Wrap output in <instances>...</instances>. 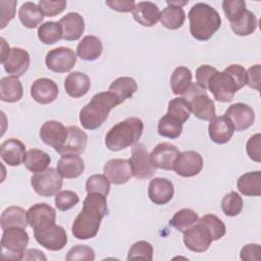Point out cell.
Masks as SVG:
<instances>
[{"mask_svg":"<svg viewBox=\"0 0 261 261\" xmlns=\"http://www.w3.org/2000/svg\"><path fill=\"white\" fill-rule=\"evenodd\" d=\"M88 136L75 125L67 126V138L64 146L58 152L61 156L65 154H81L86 150Z\"/></svg>","mask_w":261,"mask_h":261,"instance_id":"cell-24","label":"cell"},{"mask_svg":"<svg viewBox=\"0 0 261 261\" xmlns=\"http://www.w3.org/2000/svg\"><path fill=\"white\" fill-rule=\"evenodd\" d=\"M0 223L2 230L15 226L25 228L29 225L28 211L19 206H10L2 212Z\"/></svg>","mask_w":261,"mask_h":261,"instance_id":"cell-30","label":"cell"},{"mask_svg":"<svg viewBox=\"0 0 261 261\" xmlns=\"http://www.w3.org/2000/svg\"><path fill=\"white\" fill-rule=\"evenodd\" d=\"M40 138L48 146L59 152L67 138V127L56 120H48L40 128Z\"/></svg>","mask_w":261,"mask_h":261,"instance_id":"cell-12","label":"cell"},{"mask_svg":"<svg viewBox=\"0 0 261 261\" xmlns=\"http://www.w3.org/2000/svg\"><path fill=\"white\" fill-rule=\"evenodd\" d=\"M190 33L198 41H208L221 25L219 13L209 4L199 2L188 13Z\"/></svg>","mask_w":261,"mask_h":261,"instance_id":"cell-4","label":"cell"},{"mask_svg":"<svg viewBox=\"0 0 261 261\" xmlns=\"http://www.w3.org/2000/svg\"><path fill=\"white\" fill-rule=\"evenodd\" d=\"M129 260L141 259L151 261L153 259V247L147 241H138L132 245L128 250L127 258Z\"/></svg>","mask_w":261,"mask_h":261,"instance_id":"cell-45","label":"cell"},{"mask_svg":"<svg viewBox=\"0 0 261 261\" xmlns=\"http://www.w3.org/2000/svg\"><path fill=\"white\" fill-rule=\"evenodd\" d=\"M29 234L23 227H9L3 230L1 238V257L21 260L29 245Z\"/></svg>","mask_w":261,"mask_h":261,"instance_id":"cell-6","label":"cell"},{"mask_svg":"<svg viewBox=\"0 0 261 261\" xmlns=\"http://www.w3.org/2000/svg\"><path fill=\"white\" fill-rule=\"evenodd\" d=\"M59 90L56 83L50 79L36 80L31 87L32 98L40 104H50L58 96Z\"/></svg>","mask_w":261,"mask_h":261,"instance_id":"cell-20","label":"cell"},{"mask_svg":"<svg viewBox=\"0 0 261 261\" xmlns=\"http://www.w3.org/2000/svg\"><path fill=\"white\" fill-rule=\"evenodd\" d=\"M91 87L90 77L81 71H72L68 73L64 81V89L68 96L72 98H81L86 95Z\"/></svg>","mask_w":261,"mask_h":261,"instance_id":"cell-27","label":"cell"},{"mask_svg":"<svg viewBox=\"0 0 261 261\" xmlns=\"http://www.w3.org/2000/svg\"><path fill=\"white\" fill-rule=\"evenodd\" d=\"M86 192L99 193L107 197L110 192V181L104 174H93L86 181Z\"/></svg>","mask_w":261,"mask_h":261,"instance_id":"cell-46","label":"cell"},{"mask_svg":"<svg viewBox=\"0 0 261 261\" xmlns=\"http://www.w3.org/2000/svg\"><path fill=\"white\" fill-rule=\"evenodd\" d=\"M108 91L113 93L122 103L126 99L132 98V96L138 91V84L130 76H120L110 84Z\"/></svg>","mask_w":261,"mask_h":261,"instance_id":"cell-36","label":"cell"},{"mask_svg":"<svg viewBox=\"0 0 261 261\" xmlns=\"http://www.w3.org/2000/svg\"><path fill=\"white\" fill-rule=\"evenodd\" d=\"M247 85V70L240 64H230L223 71L216 70L208 81L207 90L218 102L227 103Z\"/></svg>","mask_w":261,"mask_h":261,"instance_id":"cell-2","label":"cell"},{"mask_svg":"<svg viewBox=\"0 0 261 261\" xmlns=\"http://www.w3.org/2000/svg\"><path fill=\"white\" fill-rule=\"evenodd\" d=\"M54 201H55V206L58 210L66 211L74 207L79 203L80 198L75 192L65 190L57 193Z\"/></svg>","mask_w":261,"mask_h":261,"instance_id":"cell-48","label":"cell"},{"mask_svg":"<svg viewBox=\"0 0 261 261\" xmlns=\"http://www.w3.org/2000/svg\"><path fill=\"white\" fill-rule=\"evenodd\" d=\"M57 170L62 177L76 178L84 172L85 162L77 154H65L58 160Z\"/></svg>","mask_w":261,"mask_h":261,"instance_id":"cell-28","label":"cell"},{"mask_svg":"<svg viewBox=\"0 0 261 261\" xmlns=\"http://www.w3.org/2000/svg\"><path fill=\"white\" fill-rule=\"evenodd\" d=\"M62 37V28L58 21L44 22L38 29V38L46 45H52L61 40Z\"/></svg>","mask_w":261,"mask_h":261,"instance_id":"cell-41","label":"cell"},{"mask_svg":"<svg viewBox=\"0 0 261 261\" xmlns=\"http://www.w3.org/2000/svg\"><path fill=\"white\" fill-rule=\"evenodd\" d=\"M261 247L258 244H248L241 250L240 257L243 261H259L261 258Z\"/></svg>","mask_w":261,"mask_h":261,"instance_id":"cell-54","label":"cell"},{"mask_svg":"<svg viewBox=\"0 0 261 261\" xmlns=\"http://www.w3.org/2000/svg\"><path fill=\"white\" fill-rule=\"evenodd\" d=\"M209 121L208 133L212 142L221 145L227 143L231 139L234 128L225 115L214 116Z\"/></svg>","mask_w":261,"mask_h":261,"instance_id":"cell-21","label":"cell"},{"mask_svg":"<svg viewBox=\"0 0 261 261\" xmlns=\"http://www.w3.org/2000/svg\"><path fill=\"white\" fill-rule=\"evenodd\" d=\"M106 5L118 12H130L136 6L134 0H107Z\"/></svg>","mask_w":261,"mask_h":261,"instance_id":"cell-56","label":"cell"},{"mask_svg":"<svg viewBox=\"0 0 261 261\" xmlns=\"http://www.w3.org/2000/svg\"><path fill=\"white\" fill-rule=\"evenodd\" d=\"M238 190L248 197H259L261 195V172L259 170L246 172L237 181Z\"/></svg>","mask_w":261,"mask_h":261,"instance_id":"cell-32","label":"cell"},{"mask_svg":"<svg viewBox=\"0 0 261 261\" xmlns=\"http://www.w3.org/2000/svg\"><path fill=\"white\" fill-rule=\"evenodd\" d=\"M121 104L119 99L111 92H100L93 96L80 112V122L82 126L89 130L99 128L108 118L110 111Z\"/></svg>","mask_w":261,"mask_h":261,"instance_id":"cell-3","label":"cell"},{"mask_svg":"<svg viewBox=\"0 0 261 261\" xmlns=\"http://www.w3.org/2000/svg\"><path fill=\"white\" fill-rule=\"evenodd\" d=\"M35 240L49 251H59L67 244L65 229L55 223H49L34 228Z\"/></svg>","mask_w":261,"mask_h":261,"instance_id":"cell-8","label":"cell"},{"mask_svg":"<svg viewBox=\"0 0 261 261\" xmlns=\"http://www.w3.org/2000/svg\"><path fill=\"white\" fill-rule=\"evenodd\" d=\"M216 70L215 67L208 64L200 65L196 70V83L204 90H207L208 81Z\"/></svg>","mask_w":261,"mask_h":261,"instance_id":"cell-53","label":"cell"},{"mask_svg":"<svg viewBox=\"0 0 261 261\" xmlns=\"http://www.w3.org/2000/svg\"><path fill=\"white\" fill-rule=\"evenodd\" d=\"M31 58L28 51L24 49L14 47L11 48L8 56L2 62L5 71L15 77H19L27 72L30 67Z\"/></svg>","mask_w":261,"mask_h":261,"instance_id":"cell-18","label":"cell"},{"mask_svg":"<svg viewBox=\"0 0 261 261\" xmlns=\"http://www.w3.org/2000/svg\"><path fill=\"white\" fill-rule=\"evenodd\" d=\"M128 160L132 166L133 176L139 179L150 178L156 172V167L151 161L150 154L142 143H137L133 146L132 156Z\"/></svg>","mask_w":261,"mask_h":261,"instance_id":"cell-10","label":"cell"},{"mask_svg":"<svg viewBox=\"0 0 261 261\" xmlns=\"http://www.w3.org/2000/svg\"><path fill=\"white\" fill-rule=\"evenodd\" d=\"M198 222L207 229L212 242L221 239L226 232L225 224L215 214H205Z\"/></svg>","mask_w":261,"mask_h":261,"instance_id":"cell-43","label":"cell"},{"mask_svg":"<svg viewBox=\"0 0 261 261\" xmlns=\"http://www.w3.org/2000/svg\"><path fill=\"white\" fill-rule=\"evenodd\" d=\"M181 97L190 102L192 112L197 118L207 121L215 116L214 102L209 98L206 90L201 88L197 83H192Z\"/></svg>","mask_w":261,"mask_h":261,"instance_id":"cell-7","label":"cell"},{"mask_svg":"<svg viewBox=\"0 0 261 261\" xmlns=\"http://www.w3.org/2000/svg\"><path fill=\"white\" fill-rule=\"evenodd\" d=\"M18 17L25 28L35 29L43 21L44 14L39 5L28 1L20 6L18 10Z\"/></svg>","mask_w":261,"mask_h":261,"instance_id":"cell-34","label":"cell"},{"mask_svg":"<svg viewBox=\"0 0 261 261\" xmlns=\"http://www.w3.org/2000/svg\"><path fill=\"white\" fill-rule=\"evenodd\" d=\"M67 261H75V260H86L93 261L95 260V252L93 248L85 245H76L72 247L65 257Z\"/></svg>","mask_w":261,"mask_h":261,"instance_id":"cell-49","label":"cell"},{"mask_svg":"<svg viewBox=\"0 0 261 261\" xmlns=\"http://www.w3.org/2000/svg\"><path fill=\"white\" fill-rule=\"evenodd\" d=\"M257 25L258 20L256 15L248 9H246L240 18L230 23L232 32L238 36H249L253 34L256 31Z\"/></svg>","mask_w":261,"mask_h":261,"instance_id":"cell-39","label":"cell"},{"mask_svg":"<svg viewBox=\"0 0 261 261\" xmlns=\"http://www.w3.org/2000/svg\"><path fill=\"white\" fill-rule=\"evenodd\" d=\"M76 62V56L68 47H57L50 50L45 58L46 66L54 72L63 73L69 71Z\"/></svg>","mask_w":261,"mask_h":261,"instance_id":"cell-11","label":"cell"},{"mask_svg":"<svg viewBox=\"0 0 261 261\" xmlns=\"http://www.w3.org/2000/svg\"><path fill=\"white\" fill-rule=\"evenodd\" d=\"M179 155L178 149L168 142L159 143L150 153V158L156 168L164 170L173 169L175 160Z\"/></svg>","mask_w":261,"mask_h":261,"instance_id":"cell-16","label":"cell"},{"mask_svg":"<svg viewBox=\"0 0 261 261\" xmlns=\"http://www.w3.org/2000/svg\"><path fill=\"white\" fill-rule=\"evenodd\" d=\"M192 84V71L186 66L176 67L170 76V87L174 95L182 96Z\"/></svg>","mask_w":261,"mask_h":261,"instance_id":"cell-37","label":"cell"},{"mask_svg":"<svg viewBox=\"0 0 261 261\" xmlns=\"http://www.w3.org/2000/svg\"><path fill=\"white\" fill-rule=\"evenodd\" d=\"M103 51L101 40L92 35L85 36L77 44L76 55L86 61H94L100 57Z\"/></svg>","mask_w":261,"mask_h":261,"instance_id":"cell-29","label":"cell"},{"mask_svg":"<svg viewBox=\"0 0 261 261\" xmlns=\"http://www.w3.org/2000/svg\"><path fill=\"white\" fill-rule=\"evenodd\" d=\"M106 196L91 193L85 198L83 208L73 220L71 232L77 240H89L97 236L101 221L107 215Z\"/></svg>","mask_w":261,"mask_h":261,"instance_id":"cell-1","label":"cell"},{"mask_svg":"<svg viewBox=\"0 0 261 261\" xmlns=\"http://www.w3.org/2000/svg\"><path fill=\"white\" fill-rule=\"evenodd\" d=\"M104 175L113 185H123L133 176V170L129 160L126 159H110L103 167Z\"/></svg>","mask_w":261,"mask_h":261,"instance_id":"cell-17","label":"cell"},{"mask_svg":"<svg viewBox=\"0 0 261 261\" xmlns=\"http://www.w3.org/2000/svg\"><path fill=\"white\" fill-rule=\"evenodd\" d=\"M224 115L230 120L237 132L248 129L255 121L254 110L245 103H234L230 105L226 109Z\"/></svg>","mask_w":261,"mask_h":261,"instance_id":"cell-14","label":"cell"},{"mask_svg":"<svg viewBox=\"0 0 261 261\" xmlns=\"http://www.w3.org/2000/svg\"><path fill=\"white\" fill-rule=\"evenodd\" d=\"M51 162V157L46 152L40 149H30L27 151L23 164L25 168L32 173H38L48 168Z\"/></svg>","mask_w":261,"mask_h":261,"instance_id":"cell-33","label":"cell"},{"mask_svg":"<svg viewBox=\"0 0 261 261\" xmlns=\"http://www.w3.org/2000/svg\"><path fill=\"white\" fill-rule=\"evenodd\" d=\"M157 130L161 137L174 140L181 135L182 123L166 113L159 119Z\"/></svg>","mask_w":261,"mask_h":261,"instance_id":"cell-40","label":"cell"},{"mask_svg":"<svg viewBox=\"0 0 261 261\" xmlns=\"http://www.w3.org/2000/svg\"><path fill=\"white\" fill-rule=\"evenodd\" d=\"M174 195L173 184L165 177L151 179L148 187V196L155 205L167 204Z\"/></svg>","mask_w":261,"mask_h":261,"instance_id":"cell-19","label":"cell"},{"mask_svg":"<svg viewBox=\"0 0 261 261\" xmlns=\"http://www.w3.org/2000/svg\"><path fill=\"white\" fill-rule=\"evenodd\" d=\"M24 144L14 138H10L4 141L1 145V158L10 166H18L23 163L25 155Z\"/></svg>","mask_w":261,"mask_h":261,"instance_id":"cell-25","label":"cell"},{"mask_svg":"<svg viewBox=\"0 0 261 261\" xmlns=\"http://www.w3.org/2000/svg\"><path fill=\"white\" fill-rule=\"evenodd\" d=\"M167 4H171V5H175V6H179L182 7L184 5H186L188 3V1H167Z\"/></svg>","mask_w":261,"mask_h":261,"instance_id":"cell-59","label":"cell"},{"mask_svg":"<svg viewBox=\"0 0 261 261\" xmlns=\"http://www.w3.org/2000/svg\"><path fill=\"white\" fill-rule=\"evenodd\" d=\"M24 260H46V256L43 254V252L37 250V249H30L24 252L23 255Z\"/></svg>","mask_w":261,"mask_h":261,"instance_id":"cell-57","label":"cell"},{"mask_svg":"<svg viewBox=\"0 0 261 261\" xmlns=\"http://www.w3.org/2000/svg\"><path fill=\"white\" fill-rule=\"evenodd\" d=\"M133 16L137 22L143 27H153L160 18L158 6L150 1H141L136 3L133 10Z\"/></svg>","mask_w":261,"mask_h":261,"instance_id":"cell-26","label":"cell"},{"mask_svg":"<svg viewBox=\"0 0 261 261\" xmlns=\"http://www.w3.org/2000/svg\"><path fill=\"white\" fill-rule=\"evenodd\" d=\"M23 95L20 81L15 76H4L0 81V98L3 102L14 103L19 101Z\"/></svg>","mask_w":261,"mask_h":261,"instance_id":"cell-31","label":"cell"},{"mask_svg":"<svg viewBox=\"0 0 261 261\" xmlns=\"http://www.w3.org/2000/svg\"><path fill=\"white\" fill-rule=\"evenodd\" d=\"M58 22L62 28V39L65 41L79 40L85 31V20L77 12H69L65 14Z\"/></svg>","mask_w":261,"mask_h":261,"instance_id":"cell-22","label":"cell"},{"mask_svg":"<svg viewBox=\"0 0 261 261\" xmlns=\"http://www.w3.org/2000/svg\"><path fill=\"white\" fill-rule=\"evenodd\" d=\"M34 191L42 197L55 196L62 188V176L57 169L49 167L31 177Z\"/></svg>","mask_w":261,"mask_h":261,"instance_id":"cell-9","label":"cell"},{"mask_svg":"<svg viewBox=\"0 0 261 261\" xmlns=\"http://www.w3.org/2000/svg\"><path fill=\"white\" fill-rule=\"evenodd\" d=\"M243 198L237 192L226 194L221 200V209L226 216L233 217L239 215L243 210Z\"/></svg>","mask_w":261,"mask_h":261,"instance_id":"cell-44","label":"cell"},{"mask_svg":"<svg viewBox=\"0 0 261 261\" xmlns=\"http://www.w3.org/2000/svg\"><path fill=\"white\" fill-rule=\"evenodd\" d=\"M199 215L190 208H182L174 213L169 221V224L180 232H185L187 229L198 223Z\"/></svg>","mask_w":261,"mask_h":261,"instance_id":"cell-38","label":"cell"},{"mask_svg":"<svg viewBox=\"0 0 261 261\" xmlns=\"http://www.w3.org/2000/svg\"><path fill=\"white\" fill-rule=\"evenodd\" d=\"M29 225L36 228L49 223H55L56 211L47 203H37L28 210Z\"/></svg>","mask_w":261,"mask_h":261,"instance_id":"cell-23","label":"cell"},{"mask_svg":"<svg viewBox=\"0 0 261 261\" xmlns=\"http://www.w3.org/2000/svg\"><path fill=\"white\" fill-rule=\"evenodd\" d=\"M17 1L15 0H2L0 1V11H1V29H4L6 24L14 17L15 15V7Z\"/></svg>","mask_w":261,"mask_h":261,"instance_id":"cell-52","label":"cell"},{"mask_svg":"<svg viewBox=\"0 0 261 261\" xmlns=\"http://www.w3.org/2000/svg\"><path fill=\"white\" fill-rule=\"evenodd\" d=\"M66 4L67 2L64 0H40L38 3L43 14L48 17H52L61 13L65 9Z\"/></svg>","mask_w":261,"mask_h":261,"instance_id":"cell-50","label":"cell"},{"mask_svg":"<svg viewBox=\"0 0 261 261\" xmlns=\"http://www.w3.org/2000/svg\"><path fill=\"white\" fill-rule=\"evenodd\" d=\"M0 40H1V48H2L1 49V62H3L6 59V57L8 56L11 48H9V45L6 43L4 38H1Z\"/></svg>","mask_w":261,"mask_h":261,"instance_id":"cell-58","label":"cell"},{"mask_svg":"<svg viewBox=\"0 0 261 261\" xmlns=\"http://www.w3.org/2000/svg\"><path fill=\"white\" fill-rule=\"evenodd\" d=\"M260 83H261V66L260 64H255L247 70V85L250 88L259 92Z\"/></svg>","mask_w":261,"mask_h":261,"instance_id":"cell-55","label":"cell"},{"mask_svg":"<svg viewBox=\"0 0 261 261\" xmlns=\"http://www.w3.org/2000/svg\"><path fill=\"white\" fill-rule=\"evenodd\" d=\"M222 9L225 17L231 23L240 18L246 11V2L243 0H224L222 1Z\"/></svg>","mask_w":261,"mask_h":261,"instance_id":"cell-47","label":"cell"},{"mask_svg":"<svg viewBox=\"0 0 261 261\" xmlns=\"http://www.w3.org/2000/svg\"><path fill=\"white\" fill-rule=\"evenodd\" d=\"M144 130L139 117H128L113 125L105 136V145L110 151H121L138 143Z\"/></svg>","mask_w":261,"mask_h":261,"instance_id":"cell-5","label":"cell"},{"mask_svg":"<svg viewBox=\"0 0 261 261\" xmlns=\"http://www.w3.org/2000/svg\"><path fill=\"white\" fill-rule=\"evenodd\" d=\"M186 13L182 7L167 4V6L160 12V22L168 30H177L184 25Z\"/></svg>","mask_w":261,"mask_h":261,"instance_id":"cell-35","label":"cell"},{"mask_svg":"<svg viewBox=\"0 0 261 261\" xmlns=\"http://www.w3.org/2000/svg\"><path fill=\"white\" fill-rule=\"evenodd\" d=\"M191 112V104L184 97H177L168 102L167 114L174 117L182 124L190 118Z\"/></svg>","mask_w":261,"mask_h":261,"instance_id":"cell-42","label":"cell"},{"mask_svg":"<svg viewBox=\"0 0 261 261\" xmlns=\"http://www.w3.org/2000/svg\"><path fill=\"white\" fill-rule=\"evenodd\" d=\"M248 156L255 162L261 161V135L255 134L249 138L246 144Z\"/></svg>","mask_w":261,"mask_h":261,"instance_id":"cell-51","label":"cell"},{"mask_svg":"<svg viewBox=\"0 0 261 261\" xmlns=\"http://www.w3.org/2000/svg\"><path fill=\"white\" fill-rule=\"evenodd\" d=\"M185 246L192 252L202 253L209 249L212 242L207 229L199 222L184 232L182 238Z\"/></svg>","mask_w":261,"mask_h":261,"instance_id":"cell-15","label":"cell"},{"mask_svg":"<svg viewBox=\"0 0 261 261\" xmlns=\"http://www.w3.org/2000/svg\"><path fill=\"white\" fill-rule=\"evenodd\" d=\"M203 168V158L196 151H185L177 156L173 170L182 177H192L201 172Z\"/></svg>","mask_w":261,"mask_h":261,"instance_id":"cell-13","label":"cell"}]
</instances>
